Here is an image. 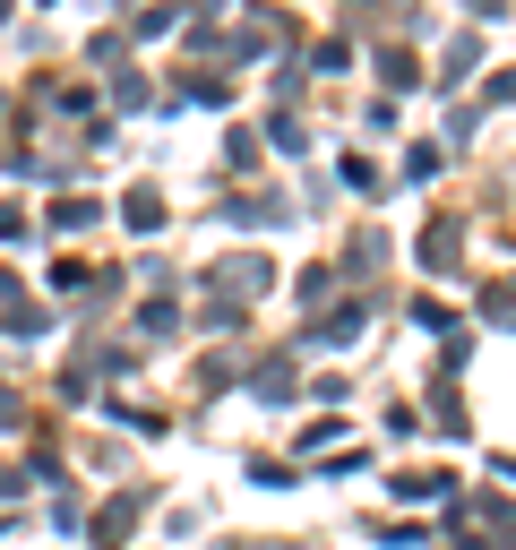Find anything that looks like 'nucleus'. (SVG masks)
<instances>
[{
  "label": "nucleus",
  "instance_id": "1",
  "mask_svg": "<svg viewBox=\"0 0 516 550\" xmlns=\"http://www.w3.org/2000/svg\"><path fill=\"white\" fill-rule=\"evenodd\" d=\"M129 224H138V233H155V224H164V198H155V190H129Z\"/></svg>",
  "mask_w": 516,
  "mask_h": 550
},
{
  "label": "nucleus",
  "instance_id": "2",
  "mask_svg": "<svg viewBox=\"0 0 516 550\" xmlns=\"http://www.w3.org/2000/svg\"><path fill=\"white\" fill-rule=\"evenodd\" d=\"M52 224H69V233H78V224H95V198H61V207H52Z\"/></svg>",
  "mask_w": 516,
  "mask_h": 550
}]
</instances>
